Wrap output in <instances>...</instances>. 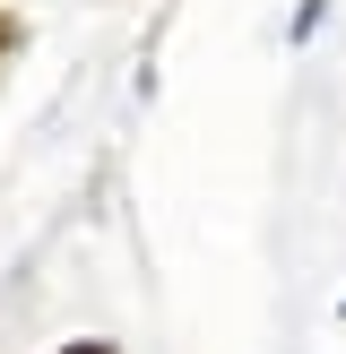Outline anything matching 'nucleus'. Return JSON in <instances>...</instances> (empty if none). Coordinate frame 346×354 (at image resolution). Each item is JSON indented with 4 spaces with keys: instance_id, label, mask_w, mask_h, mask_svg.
<instances>
[{
    "instance_id": "1",
    "label": "nucleus",
    "mask_w": 346,
    "mask_h": 354,
    "mask_svg": "<svg viewBox=\"0 0 346 354\" xmlns=\"http://www.w3.org/2000/svg\"><path fill=\"white\" fill-rule=\"evenodd\" d=\"M61 354H121V346H104V337H78V346H61Z\"/></svg>"
},
{
    "instance_id": "2",
    "label": "nucleus",
    "mask_w": 346,
    "mask_h": 354,
    "mask_svg": "<svg viewBox=\"0 0 346 354\" xmlns=\"http://www.w3.org/2000/svg\"><path fill=\"white\" fill-rule=\"evenodd\" d=\"M0 44H9V17H0Z\"/></svg>"
}]
</instances>
